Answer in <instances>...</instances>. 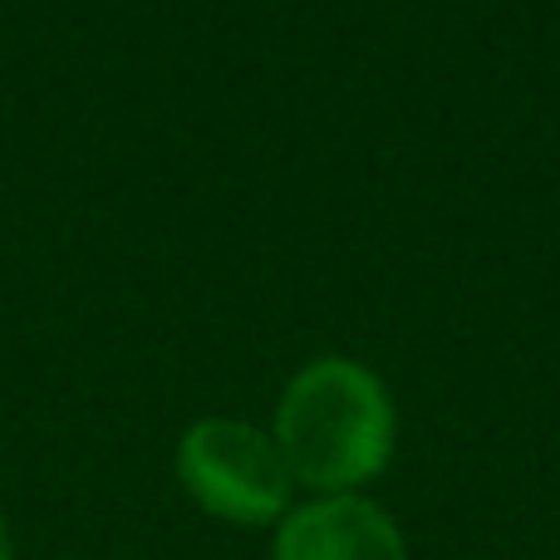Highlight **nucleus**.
I'll list each match as a JSON object with an SVG mask.
<instances>
[{"instance_id": "f257e3e1", "label": "nucleus", "mask_w": 560, "mask_h": 560, "mask_svg": "<svg viewBox=\"0 0 560 560\" xmlns=\"http://www.w3.org/2000/svg\"><path fill=\"white\" fill-rule=\"evenodd\" d=\"M271 438L310 497L364 492L394 463L398 413L384 378L345 354L305 364L276 398Z\"/></svg>"}, {"instance_id": "f03ea898", "label": "nucleus", "mask_w": 560, "mask_h": 560, "mask_svg": "<svg viewBox=\"0 0 560 560\" xmlns=\"http://www.w3.org/2000/svg\"><path fill=\"white\" fill-rule=\"evenodd\" d=\"M173 472L197 512L226 526H276L295 492L271 428L246 418H197L177 438Z\"/></svg>"}, {"instance_id": "20e7f679", "label": "nucleus", "mask_w": 560, "mask_h": 560, "mask_svg": "<svg viewBox=\"0 0 560 560\" xmlns=\"http://www.w3.org/2000/svg\"><path fill=\"white\" fill-rule=\"evenodd\" d=\"M0 560H15V536H10L5 512H0Z\"/></svg>"}, {"instance_id": "7ed1b4c3", "label": "nucleus", "mask_w": 560, "mask_h": 560, "mask_svg": "<svg viewBox=\"0 0 560 560\" xmlns=\"http://www.w3.org/2000/svg\"><path fill=\"white\" fill-rule=\"evenodd\" d=\"M271 560H408V536L364 492L310 497L276 522Z\"/></svg>"}]
</instances>
